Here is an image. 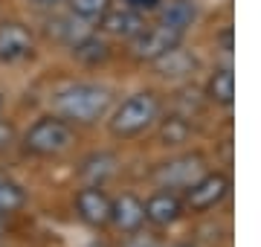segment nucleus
Wrapping results in <instances>:
<instances>
[{
	"mask_svg": "<svg viewBox=\"0 0 261 247\" xmlns=\"http://www.w3.org/2000/svg\"><path fill=\"white\" fill-rule=\"evenodd\" d=\"M111 105V90L99 85H70L53 96V111L67 122H96Z\"/></svg>",
	"mask_w": 261,
	"mask_h": 247,
	"instance_id": "1",
	"label": "nucleus"
},
{
	"mask_svg": "<svg viewBox=\"0 0 261 247\" xmlns=\"http://www.w3.org/2000/svg\"><path fill=\"white\" fill-rule=\"evenodd\" d=\"M160 116V102L154 93H134L116 108V114L111 119V134L113 137H137L145 128L154 125Z\"/></svg>",
	"mask_w": 261,
	"mask_h": 247,
	"instance_id": "2",
	"label": "nucleus"
},
{
	"mask_svg": "<svg viewBox=\"0 0 261 247\" xmlns=\"http://www.w3.org/2000/svg\"><path fill=\"white\" fill-rule=\"evenodd\" d=\"M73 145V128L61 116H41L23 137V149L35 157H56Z\"/></svg>",
	"mask_w": 261,
	"mask_h": 247,
	"instance_id": "3",
	"label": "nucleus"
},
{
	"mask_svg": "<svg viewBox=\"0 0 261 247\" xmlns=\"http://www.w3.org/2000/svg\"><path fill=\"white\" fill-rule=\"evenodd\" d=\"M180 41H183V32L160 20L154 27H142L140 32L130 38V50H134V56L140 58V61H151V64H154L157 58H163L166 53L180 47Z\"/></svg>",
	"mask_w": 261,
	"mask_h": 247,
	"instance_id": "4",
	"label": "nucleus"
},
{
	"mask_svg": "<svg viewBox=\"0 0 261 247\" xmlns=\"http://www.w3.org/2000/svg\"><path fill=\"white\" fill-rule=\"evenodd\" d=\"M226 192H229V178L226 175H221V171L200 175L195 183L186 186V207L192 212H206V209L218 207L226 198Z\"/></svg>",
	"mask_w": 261,
	"mask_h": 247,
	"instance_id": "5",
	"label": "nucleus"
},
{
	"mask_svg": "<svg viewBox=\"0 0 261 247\" xmlns=\"http://www.w3.org/2000/svg\"><path fill=\"white\" fill-rule=\"evenodd\" d=\"M111 195L99 183H87L84 189L75 192V212L84 224L90 227H105L111 224Z\"/></svg>",
	"mask_w": 261,
	"mask_h": 247,
	"instance_id": "6",
	"label": "nucleus"
},
{
	"mask_svg": "<svg viewBox=\"0 0 261 247\" xmlns=\"http://www.w3.org/2000/svg\"><path fill=\"white\" fill-rule=\"evenodd\" d=\"M35 41L23 23L18 20H6L0 23V61H23L32 56Z\"/></svg>",
	"mask_w": 261,
	"mask_h": 247,
	"instance_id": "7",
	"label": "nucleus"
},
{
	"mask_svg": "<svg viewBox=\"0 0 261 247\" xmlns=\"http://www.w3.org/2000/svg\"><path fill=\"white\" fill-rule=\"evenodd\" d=\"M111 224L122 233H137L145 224V204L134 192H125L111 204Z\"/></svg>",
	"mask_w": 261,
	"mask_h": 247,
	"instance_id": "8",
	"label": "nucleus"
},
{
	"mask_svg": "<svg viewBox=\"0 0 261 247\" xmlns=\"http://www.w3.org/2000/svg\"><path fill=\"white\" fill-rule=\"evenodd\" d=\"M203 175V160L200 157H177V160H171V163H163L157 171V181L163 183V186H189V183H195L197 178Z\"/></svg>",
	"mask_w": 261,
	"mask_h": 247,
	"instance_id": "9",
	"label": "nucleus"
},
{
	"mask_svg": "<svg viewBox=\"0 0 261 247\" xmlns=\"http://www.w3.org/2000/svg\"><path fill=\"white\" fill-rule=\"evenodd\" d=\"M183 215V201L174 195V192H154L148 201H145V221L157 224V227H168Z\"/></svg>",
	"mask_w": 261,
	"mask_h": 247,
	"instance_id": "10",
	"label": "nucleus"
},
{
	"mask_svg": "<svg viewBox=\"0 0 261 247\" xmlns=\"http://www.w3.org/2000/svg\"><path fill=\"white\" fill-rule=\"evenodd\" d=\"M102 27L108 29L111 35H119V38H134V35H137L145 23H142V12L122 6V9H108V12H105V15H102Z\"/></svg>",
	"mask_w": 261,
	"mask_h": 247,
	"instance_id": "11",
	"label": "nucleus"
},
{
	"mask_svg": "<svg viewBox=\"0 0 261 247\" xmlns=\"http://www.w3.org/2000/svg\"><path fill=\"white\" fill-rule=\"evenodd\" d=\"M90 20H84V18H79V15H64V18H56L53 23H49V32L56 35L58 41H64V44H79L82 38H87L90 35V27H87Z\"/></svg>",
	"mask_w": 261,
	"mask_h": 247,
	"instance_id": "12",
	"label": "nucleus"
},
{
	"mask_svg": "<svg viewBox=\"0 0 261 247\" xmlns=\"http://www.w3.org/2000/svg\"><path fill=\"white\" fill-rule=\"evenodd\" d=\"M206 96L218 105H232L235 99V73L229 67H221V70H215L209 82H206Z\"/></svg>",
	"mask_w": 261,
	"mask_h": 247,
	"instance_id": "13",
	"label": "nucleus"
},
{
	"mask_svg": "<svg viewBox=\"0 0 261 247\" xmlns=\"http://www.w3.org/2000/svg\"><path fill=\"white\" fill-rule=\"evenodd\" d=\"M195 18H197V6L192 0H171V3H166V9L160 15L163 23L180 29V32H186V29L195 23Z\"/></svg>",
	"mask_w": 261,
	"mask_h": 247,
	"instance_id": "14",
	"label": "nucleus"
},
{
	"mask_svg": "<svg viewBox=\"0 0 261 247\" xmlns=\"http://www.w3.org/2000/svg\"><path fill=\"white\" fill-rule=\"evenodd\" d=\"M23 204H27V192H23V186L15 183L12 178H6V175H0V218H3V215H12V212H18Z\"/></svg>",
	"mask_w": 261,
	"mask_h": 247,
	"instance_id": "15",
	"label": "nucleus"
},
{
	"mask_svg": "<svg viewBox=\"0 0 261 247\" xmlns=\"http://www.w3.org/2000/svg\"><path fill=\"white\" fill-rule=\"evenodd\" d=\"M73 56L79 58V61H84V64H102V61H108L111 50H108V44H105L102 38L87 35V38H82L79 44H73Z\"/></svg>",
	"mask_w": 261,
	"mask_h": 247,
	"instance_id": "16",
	"label": "nucleus"
},
{
	"mask_svg": "<svg viewBox=\"0 0 261 247\" xmlns=\"http://www.w3.org/2000/svg\"><path fill=\"white\" fill-rule=\"evenodd\" d=\"M113 166H116V160H113L111 154H93L90 160H84L82 175L90 183H99V186H102L105 178H111V175H113Z\"/></svg>",
	"mask_w": 261,
	"mask_h": 247,
	"instance_id": "17",
	"label": "nucleus"
},
{
	"mask_svg": "<svg viewBox=\"0 0 261 247\" xmlns=\"http://www.w3.org/2000/svg\"><path fill=\"white\" fill-rule=\"evenodd\" d=\"M108 9H111V0H70V12L84 20H102Z\"/></svg>",
	"mask_w": 261,
	"mask_h": 247,
	"instance_id": "18",
	"label": "nucleus"
},
{
	"mask_svg": "<svg viewBox=\"0 0 261 247\" xmlns=\"http://www.w3.org/2000/svg\"><path fill=\"white\" fill-rule=\"evenodd\" d=\"M186 134H189V125L180 119V116H171L166 125H163V140H166L168 145H177L186 140Z\"/></svg>",
	"mask_w": 261,
	"mask_h": 247,
	"instance_id": "19",
	"label": "nucleus"
},
{
	"mask_svg": "<svg viewBox=\"0 0 261 247\" xmlns=\"http://www.w3.org/2000/svg\"><path fill=\"white\" fill-rule=\"evenodd\" d=\"M12 143H15V125L6 122V119H0V152L12 149Z\"/></svg>",
	"mask_w": 261,
	"mask_h": 247,
	"instance_id": "20",
	"label": "nucleus"
},
{
	"mask_svg": "<svg viewBox=\"0 0 261 247\" xmlns=\"http://www.w3.org/2000/svg\"><path fill=\"white\" fill-rule=\"evenodd\" d=\"M163 3V0H125L128 9H137V12H154Z\"/></svg>",
	"mask_w": 261,
	"mask_h": 247,
	"instance_id": "21",
	"label": "nucleus"
},
{
	"mask_svg": "<svg viewBox=\"0 0 261 247\" xmlns=\"http://www.w3.org/2000/svg\"><path fill=\"white\" fill-rule=\"evenodd\" d=\"M125 247H160V244L151 236H140V230H137V233L125 241Z\"/></svg>",
	"mask_w": 261,
	"mask_h": 247,
	"instance_id": "22",
	"label": "nucleus"
},
{
	"mask_svg": "<svg viewBox=\"0 0 261 247\" xmlns=\"http://www.w3.org/2000/svg\"><path fill=\"white\" fill-rule=\"evenodd\" d=\"M32 3H38V6H44V9H53V6H58V3H64V0H32Z\"/></svg>",
	"mask_w": 261,
	"mask_h": 247,
	"instance_id": "23",
	"label": "nucleus"
},
{
	"mask_svg": "<svg viewBox=\"0 0 261 247\" xmlns=\"http://www.w3.org/2000/svg\"><path fill=\"white\" fill-rule=\"evenodd\" d=\"M0 238H3V218H0Z\"/></svg>",
	"mask_w": 261,
	"mask_h": 247,
	"instance_id": "24",
	"label": "nucleus"
},
{
	"mask_svg": "<svg viewBox=\"0 0 261 247\" xmlns=\"http://www.w3.org/2000/svg\"><path fill=\"white\" fill-rule=\"evenodd\" d=\"M174 247H192V244H174Z\"/></svg>",
	"mask_w": 261,
	"mask_h": 247,
	"instance_id": "25",
	"label": "nucleus"
},
{
	"mask_svg": "<svg viewBox=\"0 0 261 247\" xmlns=\"http://www.w3.org/2000/svg\"><path fill=\"white\" fill-rule=\"evenodd\" d=\"M0 108H3V96H0Z\"/></svg>",
	"mask_w": 261,
	"mask_h": 247,
	"instance_id": "26",
	"label": "nucleus"
}]
</instances>
